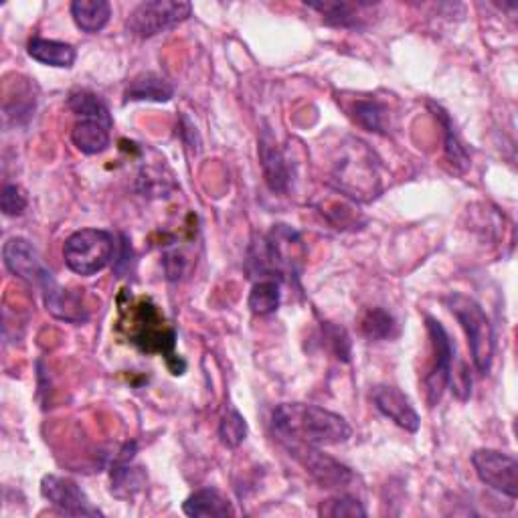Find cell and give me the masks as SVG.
Instances as JSON below:
<instances>
[{
  "label": "cell",
  "mask_w": 518,
  "mask_h": 518,
  "mask_svg": "<svg viewBox=\"0 0 518 518\" xmlns=\"http://www.w3.org/2000/svg\"><path fill=\"white\" fill-rule=\"evenodd\" d=\"M274 429L286 442L314 448L336 446L353 436V427L342 415L306 403L278 405L274 411Z\"/></svg>",
  "instance_id": "obj_1"
},
{
  "label": "cell",
  "mask_w": 518,
  "mask_h": 518,
  "mask_svg": "<svg viewBox=\"0 0 518 518\" xmlns=\"http://www.w3.org/2000/svg\"><path fill=\"white\" fill-rule=\"evenodd\" d=\"M446 304L456 316V320L460 322L462 330L466 332L476 371L480 375H488L492 369L494 351H496V336H494V326L490 318L474 298L464 294L448 296Z\"/></svg>",
  "instance_id": "obj_2"
},
{
  "label": "cell",
  "mask_w": 518,
  "mask_h": 518,
  "mask_svg": "<svg viewBox=\"0 0 518 518\" xmlns=\"http://www.w3.org/2000/svg\"><path fill=\"white\" fill-rule=\"evenodd\" d=\"M65 266L77 276H96L116 257V237L104 229H79L63 245Z\"/></svg>",
  "instance_id": "obj_3"
},
{
  "label": "cell",
  "mask_w": 518,
  "mask_h": 518,
  "mask_svg": "<svg viewBox=\"0 0 518 518\" xmlns=\"http://www.w3.org/2000/svg\"><path fill=\"white\" fill-rule=\"evenodd\" d=\"M425 322H427L431 349H434V361H431L429 373L423 377V387H425L427 405L436 407L442 401L446 387L450 385L454 359H456V344L452 342L442 322H438L434 316H427Z\"/></svg>",
  "instance_id": "obj_4"
},
{
  "label": "cell",
  "mask_w": 518,
  "mask_h": 518,
  "mask_svg": "<svg viewBox=\"0 0 518 518\" xmlns=\"http://www.w3.org/2000/svg\"><path fill=\"white\" fill-rule=\"evenodd\" d=\"M193 13L191 3H177V0H150L140 3L128 19V31L134 37L150 39L168 29L185 23Z\"/></svg>",
  "instance_id": "obj_5"
},
{
  "label": "cell",
  "mask_w": 518,
  "mask_h": 518,
  "mask_svg": "<svg viewBox=\"0 0 518 518\" xmlns=\"http://www.w3.org/2000/svg\"><path fill=\"white\" fill-rule=\"evenodd\" d=\"M472 466L482 484L508 498L518 496V462L498 450H478L472 454Z\"/></svg>",
  "instance_id": "obj_6"
},
{
  "label": "cell",
  "mask_w": 518,
  "mask_h": 518,
  "mask_svg": "<svg viewBox=\"0 0 518 518\" xmlns=\"http://www.w3.org/2000/svg\"><path fill=\"white\" fill-rule=\"evenodd\" d=\"M286 448L322 488H342V486L351 484L355 478V474L349 466L340 464L338 460L320 452L314 446L288 442Z\"/></svg>",
  "instance_id": "obj_7"
},
{
  "label": "cell",
  "mask_w": 518,
  "mask_h": 518,
  "mask_svg": "<svg viewBox=\"0 0 518 518\" xmlns=\"http://www.w3.org/2000/svg\"><path fill=\"white\" fill-rule=\"evenodd\" d=\"M41 494L43 498L57 508L63 514L69 516H102V510H98L88 494L81 490V486L77 482H73L71 478H63V476H55V474H47L41 480Z\"/></svg>",
  "instance_id": "obj_8"
},
{
  "label": "cell",
  "mask_w": 518,
  "mask_h": 518,
  "mask_svg": "<svg viewBox=\"0 0 518 518\" xmlns=\"http://www.w3.org/2000/svg\"><path fill=\"white\" fill-rule=\"evenodd\" d=\"M136 332L132 334V342L140 347L144 353H162L168 357L175 349V330L164 326V318L158 314L156 306H152L148 300L140 302L138 314H136Z\"/></svg>",
  "instance_id": "obj_9"
},
{
  "label": "cell",
  "mask_w": 518,
  "mask_h": 518,
  "mask_svg": "<svg viewBox=\"0 0 518 518\" xmlns=\"http://www.w3.org/2000/svg\"><path fill=\"white\" fill-rule=\"evenodd\" d=\"M3 262L13 276H17L19 280H23L27 284H35L39 288L49 276H53L45 268L39 251L25 237H13L5 243Z\"/></svg>",
  "instance_id": "obj_10"
},
{
  "label": "cell",
  "mask_w": 518,
  "mask_h": 518,
  "mask_svg": "<svg viewBox=\"0 0 518 518\" xmlns=\"http://www.w3.org/2000/svg\"><path fill=\"white\" fill-rule=\"evenodd\" d=\"M257 152H259V162H262V168H264V179L268 189L278 195L286 193L290 187V168L270 128H264L262 134H259Z\"/></svg>",
  "instance_id": "obj_11"
},
{
  "label": "cell",
  "mask_w": 518,
  "mask_h": 518,
  "mask_svg": "<svg viewBox=\"0 0 518 518\" xmlns=\"http://www.w3.org/2000/svg\"><path fill=\"white\" fill-rule=\"evenodd\" d=\"M373 403L387 419H391L395 425L403 427L405 431L415 434L419 429V423H421L419 415L411 405L409 397L401 389L393 385H377L373 389Z\"/></svg>",
  "instance_id": "obj_12"
},
{
  "label": "cell",
  "mask_w": 518,
  "mask_h": 518,
  "mask_svg": "<svg viewBox=\"0 0 518 518\" xmlns=\"http://www.w3.org/2000/svg\"><path fill=\"white\" fill-rule=\"evenodd\" d=\"M41 290H43V298H45V306L47 310L59 318V320H65V322H71V324H81L90 318L88 314V308L83 306L81 302V296L75 294V292H69V290H63L55 280L53 276H49L43 284H41Z\"/></svg>",
  "instance_id": "obj_13"
},
{
  "label": "cell",
  "mask_w": 518,
  "mask_h": 518,
  "mask_svg": "<svg viewBox=\"0 0 518 518\" xmlns=\"http://www.w3.org/2000/svg\"><path fill=\"white\" fill-rule=\"evenodd\" d=\"M308 9L322 15L328 27L336 29H363V17L359 11L371 9L373 3H344V0H308Z\"/></svg>",
  "instance_id": "obj_14"
},
{
  "label": "cell",
  "mask_w": 518,
  "mask_h": 518,
  "mask_svg": "<svg viewBox=\"0 0 518 518\" xmlns=\"http://www.w3.org/2000/svg\"><path fill=\"white\" fill-rule=\"evenodd\" d=\"M136 444H126L122 456L112 468V494L120 500L134 498L146 486V472L142 466H132Z\"/></svg>",
  "instance_id": "obj_15"
},
{
  "label": "cell",
  "mask_w": 518,
  "mask_h": 518,
  "mask_svg": "<svg viewBox=\"0 0 518 518\" xmlns=\"http://www.w3.org/2000/svg\"><path fill=\"white\" fill-rule=\"evenodd\" d=\"M114 122H106L100 118H77L73 130H71V140L75 148L83 154L94 156L102 154L110 146V130Z\"/></svg>",
  "instance_id": "obj_16"
},
{
  "label": "cell",
  "mask_w": 518,
  "mask_h": 518,
  "mask_svg": "<svg viewBox=\"0 0 518 518\" xmlns=\"http://www.w3.org/2000/svg\"><path fill=\"white\" fill-rule=\"evenodd\" d=\"M183 512L193 518H225L233 514V508L217 488H203L185 500Z\"/></svg>",
  "instance_id": "obj_17"
},
{
  "label": "cell",
  "mask_w": 518,
  "mask_h": 518,
  "mask_svg": "<svg viewBox=\"0 0 518 518\" xmlns=\"http://www.w3.org/2000/svg\"><path fill=\"white\" fill-rule=\"evenodd\" d=\"M71 17L83 33L96 35L110 23L112 5L108 0H75L71 3Z\"/></svg>",
  "instance_id": "obj_18"
},
{
  "label": "cell",
  "mask_w": 518,
  "mask_h": 518,
  "mask_svg": "<svg viewBox=\"0 0 518 518\" xmlns=\"http://www.w3.org/2000/svg\"><path fill=\"white\" fill-rule=\"evenodd\" d=\"M175 96V88H172V83L166 81L160 75L154 73H146L140 75L136 79L130 81V85L126 88V100L128 102H168Z\"/></svg>",
  "instance_id": "obj_19"
},
{
  "label": "cell",
  "mask_w": 518,
  "mask_h": 518,
  "mask_svg": "<svg viewBox=\"0 0 518 518\" xmlns=\"http://www.w3.org/2000/svg\"><path fill=\"white\" fill-rule=\"evenodd\" d=\"M29 55L37 63L57 67V69H69L77 59V51L73 45L63 41L43 39V37H35L29 41Z\"/></svg>",
  "instance_id": "obj_20"
},
{
  "label": "cell",
  "mask_w": 518,
  "mask_h": 518,
  "mask_svg": "<svg viewBox=\"0 0 518 518\" xmlns=\"http://www.w3.org/2000/svg\"><path fill=\"white\" fill-rule=\"evenodd\" d=\"M249 308L257 316H270L274 314L280 304H282V292H280V282L276 280H259L253 284L249 300Z\"/></svg>",
  "instance_id": "obj_21"
},
{
  "label": "cell",
  "mask_w": 518,
  "mask_h": 518,
  "mask_svg": "<svg viewBox=\"0 0 518 518\" xmlns=\"http://www.w3.org/2000/svg\"><path fill=\"white\" fill-rule=\"evenodd\" d=\"M67 106L77 118H100L106 122H114L106 104L90 92H73L67 100Z\"/></svg>",
  "instance_id": "obj_22"
},
{
  "label": "cell",
  "mask_w": 518,
  "mask_h": 518,
  "mask_svg": "<svg viewBox=\"0 0 518 518\" xmlns=\"http://www.w3.org/2000/svg\"><path fill=\"white\" fill-rule=\"evenodd\" d=\"M434 110H436V116H440V120H442V124H444V128H446V156H448V160H450L460 172H466L468 166H470V156H468L464 144L460 142V138H458V134H456V130H454V126H452V118H450L448 112L442 110L440 106H434Z\"/></svg>",
  "instance_id": "obj_23"
},
{
  "label": "cell",
  "mask_w": 518,
  "mask_h": 518,
  "mask_svg": "<svg viewBox=\"0 0 518 518\" xmlns=\"http://www.w3.org/2000/svg\"><path fill=\"white\" fill-rule=\"evenodd\" d=\"M395 328V318L383 308H371L361 320V330L369 340H387L395 334Z\"/></svg>",
  "instance_id": "obj_24"
},
{
  "label": "cell",
  "mask_w": 518,
  "mask_h": 518,
  "mask_svg": "<svg viewBox=\"0 0 518 518\" xmlns=\"http://www.w3.org/2000/svg\"><path fill=\"white\" fill-rule=\"evenodd\" d=\"M219 438L227 448H239L247 438V421L237 409H229L219 423Z\"/></svg>",
  "instance_id": "obj_25"
},
{
  "label": "cell",
  "mask_w": 518,
  "mask_h": 518,
  "mask_svg": "<svg viewBox=\"0 0 518 518\" xmlns=\"http://www.w3.org/2000/svg\"><path fill=\"white\" fill-rule=\"evenodd\" d=\"M353 116L361 128H365L369 132H377V134L385 132V108L379 102L359 100L355 104Z\"/></svg>",
  "instance_id": "obj_26"
},
{
  "label": "cell",
  "mask_w": 518,
  "mask_h": 518,
  "mask_svg": "<svg viewBox=\"0 0 518 518\" xmlns=\"http://www.w3.org/2000/svg\"><path fill=\"white\" fill-rule=\"evenodd\" d=\"M318 514L320 516H332V518H363L367 516V510L363 508V504L353 498V496H338V498H330V500H324L318 508Z\"/></svg>",
  "instance_id": "obj_27"
},
{
  "label": "cell",
  "mask_w": 518,
  "mask_h": 518,
  "mask_svg": "<svg viewBox=\"0 0 518 518\" xmlns=\"http://www.w3.org/2000/svg\"><path fill=\"white\" fill-rule=\"evenodd\" d=\"M27 205H29V199L19 185H7L3 189V195H0V209H3L7 217L23 215Z\"/></svg>",
  "instance_id": "obj_28"
},
{
  "label": "cell",
  "mask_w": 518,
  "mask_h": 518,
  "mask_svg": "<svg viewBox=\"0 0 518 518\" xmlns=\"http://www.w3.org/2000/svg\"><path fill=\"white\" fill-rule=\"evenodd\" d=\"M324 332H326V338L330 340V347H332L334 355L340 361L349 363L351 361V338H349L347 330L340 328V326H334V324H326Z\"/></svg>",
  "instance_id": "obj_29"
}]
</instances>
